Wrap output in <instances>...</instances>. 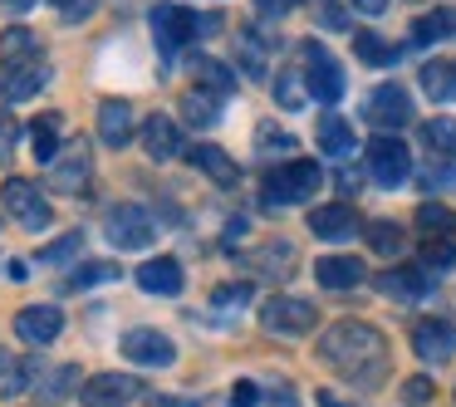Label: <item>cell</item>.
<instances>
[{
	"label": "cell",
	"instance_id": "681fc988",
	"mask_svg": "<svg viewBox=\"0 0 456 407\" xmlns=\"http://www.w3.org/2000/svg\"><path fill=\"white\" fill-rule=\"evenodd\" d=\"M299 0H256V11L260 15H285V11H295Z\"/></svg>",
	"mask_w": 456,
	"mask_h": 407
},
{
	"label": "cell",
	"instance_id": "ac0fdd59",
	"mask_svg": "<svg viewBox=\"0 0 456 407\" xmlns=\"http://www.w3.org/2000/svg\"><path fill=\"white\" fill-rule=\"evenodd\" d=\"M138 285L148 289V295H182V285H187L182 260L158 256V260H148V265H138Z\"/></svg>",
	"mask_w": 456,
	"mask_h": 407
},
{
	"label": "cell",
	"instance_id": "52a82bcc",
	"mask_svg": "<svg viewBox=\"0 0 456 407\" xmlns=\"http://www.w3.org/2000/svg\"><path fill=\"white\" fill-rule=\"evenodd\" d=\"M109 240L118 250H148L158 240V221L142 207H113L109 211Z\"/></svg>",
	"mask_w": 456,
	"mask_h": 407
},
{
	"label": "cell",
	"instance_id": "4fadbf2b",
	"mask_svg": "<svg viewBox=\"0 0 456 407\" xmlns=\"http://www.w3.org/2000/svg\"><path fill=\"white\" fill-rule=\"evenodd\" d=\"M123 358H133V363L142 368H172V358H177V348H172L167 334H158V329H128V334L118 338Z\"/></svg>",
	"mask_w": 456,
	"mask_h": 407
},
{
	"label": "cell",
	"instance_id": "816d5d0a",
	"mask_svg": "<svg viewBox=\"0 0 456 407\" xmlns=\"http://www.w3.org/2000/svg\"><path fill=\"white\" fill-rule=\"evenodd\" d=\"M354 11H363V15H383V11H387V0H354Z\"/></svg>",
	"mask_w": 456,
	"mask_h": 407
},
{
	"label": "cell",
	"instance_id": "cb8c5ba5",
	"mask_svg": "<svg viewBox=\"0 0 456 407\" xmlns=\"http://www.w3.org/2000/svg\"><path fill=\"white\" fill-rule=\"evenodd\" d=\"M45 45L35 30L25 25H11V30H0V64H20V60H40Z\"/></svg>",
	"mask_w": 456,
	"mask_h": 407
},
{
	"label": "cell",
	"instance_id": "60d3db41",
	"mask_svg": "<svg viewBox=\"0 0 456 407\" xmlns=\"http://www.w3.org/2000/svg\"><path fill=\"white\" fill-rule=\"evenodd\" d=\"M103 280H118V265H109V260H89V265L74 270L69 285L74 289H89V285H103Z\"/></svg>",
	"mask_w": 456,
	"mask_h": 407
},
{
	"label": "cell",
	"instance_id": "1f68e13d",
	"mask_svg": "<svg viewBox=\"0 0 456 407\" xmlns=\"http://www.w3.org/2000/svg\"><path fill=\"white\" fill-rule=\"evenodd\" d=\"M30 148H35V162H54L60 158V113H45L40 123H35V133H30Z\"/></svg>",
	"mask_w": 456,
	"mask_h": 407
},
{
	"label": "cell",
	"instance_id": "30bf717a",
	"mask_svg": "<svg viewBox=\"0 0 456 407\" xmlns=\"http://www.w3.org/2000/svg\"><path fill=\"white\" fill-rule=\"evenodd\" d=\"M142 397V383L128 373H94L89 383L79 387V403L84 407H128Z\"/></svg>",
	"mask_w": 456,
	"mask_h": 407
},
{
	"label": "cell",
	"instance_id": "8d00e7d4",
	"mask_svg": "<svg viewBox=\"0 0 456 407\" xmlns=\"http://www.w3.org/2000/svg\"><path fill=\"white\" fill-rule=\"evenodd\" d=\"M354 54H358L363 64H393V60H397L393 45H383L378 35H368V30H354Z\"/></svg>",
	"mask_w": 456,
	"mask_h": 407
},
{
	"label": "cell",
	"instance_id": "2e32d148",
	"mask_svg": "<svg viewBox=\"0 0 456 407\" xmlns=\"http://www.w3.org/2000/svg\"><path fill=\"white\" fill-rule=\"evenodd\" d=\"M60 329H64V314L54 305H25L20 314H15V334H20L25 344H35V348L54 344Z\"/></svg>",
	"mask_w": 456,
	"mask_h": 407
},
{
	"label": "cell",
	"instance_id": "b9f144b4",
	"mask_svg": "<svg viewBox=\"0 0 456 407\" xmlns=\"http://www.w3.org/2000/svg\"><path fill=\"white\" fill-rule=\"evenodd\" d=\"M456 187V162H432V167L422 172V191H452Z\"/></svg>",
	"mask_w": 456,
	"mask_h": 407
},
{
	"label": "cell",
	"instance_id": "ba28073f",
	"mask_svg": "<svg viewBox=\"0 0 456 407\" xmlns=\"http://www.w3.org/2000/svg\"><path fill=\"white\" fill-rule=\"evenodd\" d=\"M363 118L373 123V128H407L412 123V99H407V89L403 84H378L373 94H368V103H363Z\"/></svg>",
	"mask_w": 456,
	"mask_h": 407
},
{
	"label": "cell",
	"instance_id": "f6af8a7d",
	"mask_svg": "<svg viewBox=\"0 0 456 407\" xmlns=\"http://www.w3.org/2000/svg\"><path fill=\"white\" fill-rule=\"evenodd\" d=\"M403 403H407V407L432 403V378H422V373H417V378H407V383H403Z\"/></svg>",
	"mask_w": 456,
	"mask_h": 407
},
{
	"label": "cell",
	"instance_id": "d6a6232c",
	"mask_svg": "<svg viewBox=\"0 0 456 407\" xmlns=\"http://www.w3.org/2000/svg\"><path fill=\"white\" fill-rule=\"evenodd\" d=\"M456 35V11H432L412 25V45H436V40H452Z\"/></svg>",
	"mask_w": 456,
	"mask_h": 407
},
{
	"label": "cell",
	"instance_id": "603a6c76",
	"mask_svg": "<svg viewBox=\"0 0 456 407\" xmlns=\"http://www.w3.org/2000/svg\"><path fill=\"white\" fill-rule=\"evenodd\" d=\"M314 280L324 289H354V285H363V260H354V256H324L314 265Z\"/></svg>",
	"mask_w": 456,
	"mask_h": 407
},
{
	"label": "cell",
	"instance_id": "ee69618b",
	"mask_svg": "<svg viewBox=\"0 0 456 407\" xmlns=\"http://www.w3.org/2000/svg\"><path fill=\"white\" fill-rule=\"evenodd\" d=\"M50 11L74 25V20H89V15L99 11V0H50Z\"/></svg>",
	"mask_w": 456,
	"mask_h": 407
},
{
	"label": "cell",
	"instance_id": "f546056e",
	"mask_svg": "<svg viewBox=\"0 0 456 407\" xmlns=\"http://www.w3.org/2000/svg\"><path fill=\"white\" fill-rule=\"evenodd\" d=\"M417 226H422L427 240H452L456 216H452V207H442V201H422V207H417Z\"/></svg>",
	"mask_w": 456,
	"mask_h": 407
},
{
	"label": "cell",
	"instance_id": "7c38bea8",
	"mask_svg": "<svg viewBox=\"0 0 456 407\" xmlns=\"http://www.w3.org/2000/svg\"><path fill=\"white\" fill-rule=\"evenodd\" d=\"M94 177V152L84 148V142H69V148L60 152V158L50 162V187L54 191H69V197H79L84 187H89Z\"/></svg>",
	"mask_w": 456,
	"mask_h": 407
},
{
	"label": "cell",
	"instance_id": "e575fe53",
	"mask_svg": "<svg viewBox=\"0 0 456 407\" xmlns=\"http://www.w3.org/2000/svg\"><path fill=\"white\" fill-rule=\"evenodd\" d=\"M256 148L265 152V158H289L299 142H295V133L275 128V123H260V128H256Z\"/></svg>",
	"mask_w": 456,
	"mask_h": 407
},
{
	"label": "cell",
	"instance_id": "e0dca14e",
	"mask_svg": "<svg viewBox=\"0 0 456 407\" xmlns=\"http://www.w3.org/2000/svg\"><path fill=\"white\" fill-rule=\"evenodd\" d=\"M378 289H383L387 299H403V305H417V299L432 289V275H427L422 265H397V270H383L378 275Z\"/></svg>",
	"mask_w": 456,
	"mask_h": 407
},
{
	"label": "cell",
	"instance_id": "7bdbcfd3",
	"mask_svg": "<svg viewBox=\"0 0 456 407\" xmlns=\"http://www.w3.org/2000/svg\"><path fill=\"white\" fill-rule=\"evenodd\" d=\"M15 142H20V123H15V113L0 109V167L15 158Z\"/></svg>",
	"mask_w": 456,
	"mask_h": 407
},
{
	"label": "cell",
	"instance_id": "bcb514c9",
	"mask_svg": "<svg viewBox=\"0 0 456 407\" xmlns=\"http://www.w3.org/2000/svg\"><path fill=\"white\" fill-rule=\"evenodd\" d=\"M74 383H79V368H60V373L45 378V397H69Z\"/></svg>",
	"mask_w": 456,
	"mask_h": 407
},
{
	"label": "cell",
	"instance_id": "9c48e42d",
	"mask_svg": "<svg viewBox=\"0 0 456 407\" xmlns=\"http://www.w3.org/2000/svg\"><path fill=\"white\" fill-rule=\"evenodd\" d=\"M260 324L270 334H309L319 324V309L309 299H295V295H275L265 309H260Z\"/></svg>",
	"mask_w": 456,
	"mask_h": 407
},
{
	"label": "cell",
	"instance_id": "db71d44e",
	"mask_svg": "<svg viewBox=\"0 0 456 407\" xmlns=\"http://www.w3.org/2000/svg\"><path fill=\"white\" fill-rule=\"evenodd\" d=\"M30 5H35V0H0V11H11V15H25Z\"/></svg>",
	"mask_w": 456,
	"mask_h": 407
},
{
	"label": "cell",
	"instance_id": "83f0119b",
	"mask_svg": "<svg viewBox=\"0 0 456 407\" xmlns=\"http://www.w3.org/2000/svg\"><path fill=\"white\" fill-rule=\"evenodd\" d=\"M422 142H427V152H432V162H456V123L452 118H427Z\"/></svg>",
	"mask_w": 456,
	"mask_h": 407
},
{
	"label": "cell",
	"instance_id": "c3c4849f",
	"mask_svg": "<svg viewBox=\"0 0 456 407\" xmlns=\"http://www.w3.org/2000/svg\"><path fill=\"white\" fill-rule=\"evenodd\" d=\"M231 407H260V387L250 383V378H240L236 387H231V397H226Z\"/></svg>",
	"mask_w": 456,
	"mask_h": 407
},
{
	"label": "cell",
	"instance_id": "4dcf8cb0",
	"mask_svg": "<svg viewBox=\"0 0 456 407\" xmlns=\"http://www.w3.org/2000/svg\"><path fill=\"white\" fill-rule=\"evenodd\" d=\"M30 373L35 363H25V358H15L11 348H0V397H15L30 387Z\"/></svg>",
	"mask_w": 456,
	"mask_h": 407
},
{
	"label": "cell",
	"instance_id": "5b68a950",
	"mask_svg": "<svg viewBox=\"0 0 456 407\" xmlns=\"http://www.w3.org/2000/svg\"><path fill=\"white\" fill-rule=\"evenodd\" d=\"M152 35H158V45H162V54H177L182 45H191V40H201V15H191L187 5H152Z\"/></svg>",
	"mask_w": 456,
	"mask_h": 407
},
{
	"label": "cell",
	"instance_id": "7a4b0ae2",
	"mask_svg": "<svg viewBox=\"0 0 456 407\" xmlns=\"http://www.w3.org/2000/svg\"><path fill=\"white\" fill-rule=\"evenodd\" d=\"M319 182H324V167L309 158H295L265 177V201L270 207H299V201H309L319 191Z\"/></svg>",
	"mask_w": 456,
	"mask_h": 407
},
{
	"label": "cell",
	"instance_id": "277c9868",
	"mask_svg": "<svg viewBox=\"0 0 456 407\" xmlns=\"http://www.w3.org/2000/svg\"><path fill=\"white\" fill-rule=\"evenodd\" d=\"M0 201H5V211H11L15 221H20L25 231H45L54 221L50 201L40 197V187L25 177H5V187H0Z\"/></svg>",
	"mask_w": 456,
	"mask_h": 407
},
{
	"label": "cell",
	"instance_id": "f1b7e54d",
	"mask_svg": "<svg viewBox=\"0 0 456 407\" xmlns=\"http://www.w3.org/2000/svg\"><path fill=\"white\" fill-rule=\"evenodd\" d=\"M182 113H187L191 128H216L221 123V99L207 89H187L182 94Z\"/></svg>",
	"mask_w": 456,
	"mask_h": 407
},
{
	"label": "cell",
	"instance_id": "f35d334b",
	"mask_svg": "<svg viewBox=\"0 0 456 407\" xmlns=\"http://www.w3.org/2000/svg\"><path fill=\"white\" fill-rule=\"evenodd\" d=\"M236 50H240V69L250 74V79H260L265 74V50H260V40H256V30H246V35H236Z\"/></svg>",
	"mask_w": 456,
	"mask_h": 407
},
{
	"label": "cell",
	"instance_id": "f5cc1de1",
	"mask_svg": "<svg viewBox=\"0 0 456 407\" xmlns=\"http://www.w3.org/2000/svg\"><path fill=\"white\" fill-rule=\"evenodd\" d=\"M5 275H11V280H25V275H30V265H25L20 256H15V260H5Z\"/></svg>",
	"mask_w": 456,
	"mask_h": 407
},
{
	"label": "cell",
	"instance_id": "7402d4cb",
	"mask_svg": "<svg viewBox=\"0 0 456 407\" xmlns=\"http://www.w3.org/2000/svg\"><path fill=\"white\" fill-rule=\"evenodd\" d=\"M187 158H191V167H201L211 182H216V187H236V182H240V167L216 148V142H197V148H191Z\"/></svg>",
	"mask_w": 456,
	"mask_h": 407
},
{
	"label": "cell",
	"instance_id": "f907efd6",
	"mask_svg": "<svg viewBox=\"0 0 456 407\" xmlns=\"http://www.w3.org/2000/svg\"><path fill=\"white\" fill-rule=\"evenodd\" d=\"M148 407H191V397H158V393H148Z\"/></svg>",
	"mask_w": 456,
	"mask_h": 407
},
{
	"label": "cell",
	"instance_id": "11a10c76",
	"mask_svg": "<svg viewBox=\"0 0 456 407\" xmlns=\"http://www.w3.org/2000/svg\"><path fill=\"white\" fill-rule=\"evenodd\" d=\"M319 403H324V407H348L344 397H334V393H319Z\"/></svg>",
	"mask_w": 456,
	"mask_h": 407
},
{
	"label": "cell",
	"instance_id": "836d02e7",
	"mask_svg": "<svg viewBox=\"0 0 456 407\" xmlns=\"http://www.w3.org/2000/svg\"><path fill=\"white\" fill-rule=\"evenodd\" d=\"M275 103H280V109H289V113L305 109V103H309L305 74H299V69H280V74H275Z\"/></svg>",
	"mask_w": 456,
	"mask_h": 407
},
{
	"label": "cell",
	"instance_id": "ab89813d",
	"mask_svg": "<svg viewBox=\"0 0 456 407\" xmlns=\"http://www.w3.org/2000/svg\"><path fill=\"white\" fill-rule=\"evenodd\" d=\"M456 265V240H427L422 250V270L427 275H442V270Z\"/></svg>",
	"mask_w": 456,
	"mask_h": 407
},
{
	"label": "cell",
	"instance_id": "6da1fadb",
	"mask_svg": "<svg viewBox=\"0 0 456 407\" xmlns=\"http://www.w3.org/2000/svg\"><path fill=\"white\" fill-rule=\"evenodd\" d=\"M319 358L334 368L338 378H348L354 387H373L387 378V338L363 319H338L319 338Z\"/></svg>",
	"mask_w": 456,
	"mask_h": 407
},
{
	"label": "cell",
	"instance_id": "9a60e30c",
	"mask_svg": "<svg viewBox=\"0 0 456 407\" xmlns=\"http://www.w3.org/2000/svg\"><path fill=\"white\" fill-rule=\"evenodd\" d=\"M309 231H314L319 240H354L358 231H363V221H358V211L348 207V201H329V207L309 211Z\"/></svg>",
	"mask_w": 456,
	"mask_h": 407
},
{
	"label": "cell",
	"instance_id": "d4e9b609",
	"mask_svg": "<svg viewBox=\"0 0 456 407\" xmlns=\"http://www.w3.org/2000/svg\"><path fill=\"white\" fill-rule=\"evenodd\" d=\"M422 94L432 103H452L456 99V60H432L422 64Z\"/></svg>",
	"mask_w": 456,
	"mask_h": 407
},
{
	"label": "cell",
	"instance_id": "44dd1931",
	"mask_svg": "<svg viewBox=\"0 0 456 407\" xmlns=\"http://www.w3.org/2000/svg\"><path fill=\"white\" fill-rule=\"evenodd\" d=\"M99 138L109 142V148H123V142L133 138V103H123V99L99 103Z\"/></svg>",
	"mask_w": 456,
	"mask_h": 407
},
{
	"label": "cell",
	"instance_id": "4316f807",
	"mask_svg": "<svg viewBox=\"0 0 456 407\" xmlns=\"http://www.w3.org/2000/svg\"><path fill=\"white\" fill-rule=\"evenodd\" d=\"M191 74H197V89L216 94V99H226V94H236V74H231L221 60H211V54H197V64H191Z\"/></svg>",
	"mask_w": 456,
	"mask_h": 407
},
{
	"label": "cell",
	"instance_id": "ffe728a7",
	"mask_svg": "<svg viewBox=\"0 0 456 407\" xmlns=\"http://www.w3.org/2000/svg\"><path fill=\"white\" fill-rule=\"evenodd\" d=\"M289 265H295V246H289V240H265L260 250L246 256V270H256V275H265V280H285Z\"/></svg>",
	"mask_w": 456,
	"mask_h": 407
},
{
	"label": "cell",
	"instance_id": "8fae6325",
	"mask_svg": "<svg viewBox=\"0 0 456 407\" xmlns=\"http://www.w3.org/2000/svg\"><path fill=\"white\" fill-rule=\"evenodd\" d=\"M50 84V64L45 60H20V64H0V103H25Z\"/></svg>",
	"mask_w": 456,
	"mask_h": 407
},
{
	"label": "cell",
	"instance_id": "74e56055",
	"mask_svg": "<svg viewBox=\"0 0 456 407\" xmlns=\"http://www.w3.org/2000/svg\"><path fill=\"white\" fill-rule=\"evenodd\" d=\"M363 236H368V246H373L378 256H397V250H403V226H393V221H373Z\"/></svg>",
	"mask_w": 456,
	"mask_h": 407
},
{
	"label": "cell",
	"instance_id": "8992f818",
	"mask_svg": "<svg viewBox=\"0 0 456 407\" xmlns=\"http://www.w3.org/2000/svg\"><path fill=\"white\" fill-rule=\"evenodd\" d=\"M363 158H368V172H373L378 187H403L407 172H412V158H407V148H403L397 138H387V133L368 142Z\"/></svg>",
	"mask_w": 456,
	"mask_h": 407
},
{
	"label": "cell",
	"instance_id": "d6986e66",
	"mask_svg": "<svg viewBox=\"0 0 456 407\" xmlns=\"http://www.w3.org/2000/svg\"><path fill=\"white\" fill-rule=\"evenodd\" d=\"M142 148H148V158H152V162L177 158V152H182V133H177V123H172L167 113H152V118L142 123Z\"/></svg>",
	"mask_w": 456,
	"mask_h": 407
},
{
	"label": "cell",
	"instance_id": "9f6ffc18",
	"mask_svg": "<svg viewBox=\"0 0 456 407\" xmlns=\"http://www.w3.org/2000/svg\"><path fill=\"white\" fill-rule=\"evenodd\" d=\"M191 407H231V403H216V397H197Z\"/></svg>",
	"mask_w": 456,
	"mask_h": 407
},
{
	"label": "cell",
	"instance_id": "5bb4252c",
	"mask_svg": "<svg viewBox=\"0 0 456 407\" xmlns=\"http://www.w3.org/2000/svg\"><path fill=\"white\" fill-rule=\"evenodd\" d=\"M412 354L422 363H446L456 354V324L452 319H422L412 329Z\"/></svg>",
	"mask_w": 456,
	"mask_h": 407
},
{
	"label": "cell",
	"instance_id": "484cf974",
	"mask_svg": "<svg viewBox=\"0 0 456 407\" xmlns=\"http://www.w3.org/2000/svg\"><path fill=\"white\" fill-rule=\"evenodd\" d=\"M319 152H329V158H348L354 152V128H348L338 113H319Z\"/></svg>",
	"mask_w": 456,
	"mask_h": 407
},
{
	"label": "cell",
	"instance_id": "7dc6e473",
	"mask_svg": "<svg viewBox=\"0 0 456 407\" xmlns=\"http://www.w3.org/2000/svg\"><path fill=\"white\" fill-rule=\"evenodd\" d=\"M250 299V285H221L216 295H211V305L216 309H240Z\"/></svg>",
	"mask_w": 456,
	"mask_h": 407
},
{
	"label": "cell",
	"instance_id": "d590c367",
	"mask_svg": "<svg viewBox=\"0 0 456 407\" xmlns=\"http://www.w3.org/2000/svg\"><path fill=\"white\" fill-rule=\"evenodd\" d=\"M79 250H84V231H69V236H60V240H50V246H40V265H69Z\"/></svg>",
	"mask_w": 456,
	"mask_h": 407
},
{
	"label": "cell",
	"instance_id": "3957f363",
	"mask_svg": "<svg viewBox=\"0 0 456 407\" xmlns=\"http://www.w3.org/2000/svg\"><path fill=\"white\" fill-rule=\"evenodd\" d=\"M305 84H309V99L319 103H338L344 99V69H338V60L324 50L319 40H305Z\"/></svg>",
	"mask_w": 456,
	"mask_h": 407
}]
</instances>
